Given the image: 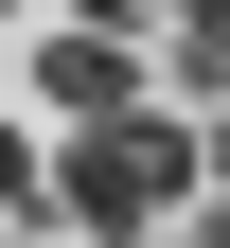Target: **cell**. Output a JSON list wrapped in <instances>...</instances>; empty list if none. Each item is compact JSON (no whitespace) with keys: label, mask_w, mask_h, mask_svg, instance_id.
<instances>
[{"label":"cell","mask_w":230,"mask_h":248,"mask_svg":"<svg viewBox=\"0 0 230 248\" xmlns=\"http://www.w3.org/2000/svg\"><path fill=\"white\" fill-rule=\"evenodd\" d=\"M0 18H18V0H0Z\"/></svg>","instance_id":"obj_7"},{"label":"cell","mask_w":230,"mask_h":248,"mask_svg":"<svg viewBox=\"0 0 230 248\" xmlns=\"http://www.w3.org/2000/svg\"><path fill=\"white\" fill-rule=\"evenodd\" d=\"M195 177H213V142L195 124H89V142H53V213L71 231H159V213H195Z\"/></svg>","instance_id":"obj_1"},{"label":"cell","mask_w":230,"mask_h":248,"mask_svg":"<svg viewBox=\"0 0 230 248\" xmlns=\"http://www.w3.org/2000/svg\"><path fill=\"white\" fill-rule=\"evenodd\" d=\"M36 213H53V160L18 142V124H0V231H36Z\"/></svg>","instance_id":"obj_3"},{"label":"cell","mask_w":230,"mask_h":248,"mask_svg":"<svg viewBox=\"0 0 230 248\" xmlns=\"http://www.w3.org/2000/svg\"><path fill=\"white\" fill-rule=\"evenodd\" d=\"M89 18H124V36H142V18H177V0H89Z\"/></svg>","instance_id":"obj_4"},{"label":"cell","mask_w":230,"mask_h":248,"mask_svg":"<svg viewBox=\"0 0 230 248\" xmlns=\"http://www.w3.org/2000/svg\"><path fill=\"white\" fill-rule=\"evenodd\" d=\"M36 107L71 124V142H89V124H142L159 107V53L124 36V18H71V36H36Z\"/></svg>","instance_id":"obj_2"},{"label":"cell","mask_w":230,"mask_h":248,"mask_svg":"<svg viewBox=\"0 0 230 248\" xmlns=\"http://www.w3.org/2000/svg\"><path fill=\"white\" fill-rule=\"evenodd\" d=\"M195 248H230V195H195Z\"/></svg>","instance_id":"obj_5"},{"label":"cell","mask_w":230,"mask_h":248,"mask_svg":"<svg viewBox=\"0 0 230 248\" xmlns=\"http://www.w3.org/2000/svg\"><path fill=\"white\" fill-rule=\"evenodd\" d=\"M0 248H53V231H0Z\"/></svg>","instance_id":"obj_6"}]
</instances>
